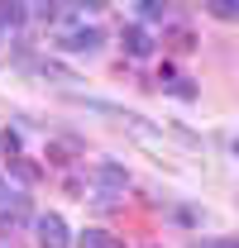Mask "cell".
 Returning a JSON list of instances; mask_svg holds the SVG:
<instances>
[{
  "mask_svg": "<svg viewBox=\"0 0 239 248\" xmlns=\"http://www.w3.org/2000/svg\"><path fill=\"white\" fill-rule=\"evenodd\" d=\"M0 148H5L10 157H19V134H15V129H5V134H0Z\"/></svg>",
  "mask_w": 239,
  "mask_h": 248,
  "instance_id": "cell-10",
  "label": "cell"
},
{
  "mask_svg": "<svg viewBox=\"0 0 239 248\" xmlns=\"http://www.w3.org/2000/svg\"><path fill=\"white\" fill-rule=\"evenodd\" d=\"M10 172L19 182H38V162H29V157H10Z\"/></svg>",
  "mask_w": 239,
  "mask_h": 248,
  "instance_id": "cell-7",
  "label": "cell"
},
{
  "mask_svg": "<svg viewBox=\"0 0 239 248\" xmlns=\"http://www.w3.org/2000/svg\"><path fill=\"white\" fill-rule=\"evenodd\" d=\"M139 15H144V19H163V5H158V0H139Z\"/></svg>",
  "mask_w": 239,
  "mask_h": 248,
  "instance_id": "cell-11",
  "label": "cell"
},
{
  "mask_svg": "<svg viewBox=\"0 0 239 248\" xmlns=\"http://www.w3.org/2000/svg\"><path fill=\"white\" fill-rule=\"evenodd\" d=\"M72 234H67V219L62 215H38V248H67Z\"/></svg>",
  "mask_w": 239,
  "mask_h": 248,
  "instance_id": "cell-2",
  "label": "cell"
},
{
  "mask_svg": "<svg viewBox=\"0 0 239 248\" xmlns=\"http://www.w3.org/2000/svg\"><path fill=\"white\" fill-rule=\"evenodd\" d=\"M58 43L67 53H96L101 48V29L96 24H67V29H58Z\"/></svg>",
  "mask_w": 239,
  "mask_h": 248,
  "instance_id": "cell-1",
  "label": "cell"
},
{
  "mask_svg": "<svg viewBox=\"0 0 239 248\" xmlns=\"http://www.w3.org/2000/svg\"><path fill=\"white\" fill-rule=\"evenodd\" d=\"M0 38H5V29H0Z\"/></svg>",
  "mask_w": 239,
  "mask_h": 248,
  "instance_id": "cell-14",
  "label": "cell"
},
{
  "mask_svg": "<svg viewBox=\"0 0 239 248\" xmlns=\"http://www.w3.org/2000/svg\"><path fill=\"white\" fill-rule=\"evenodd\" d=\"M172 48H182V53H187V48H191V33H187V29H172Z\"/></svg>",
  "mask_w": 239,
  "mask_h": 248,
  "instance_id": "cell-12",
  "label": "cell"
},
{
  "mask_svg": "<svg viewBox=\"0 0 239 248\" xmlns=\"http://www.w3.org/2000/svg\"><path fill=\"white\" fill-rule=\"evenodd\" d=\"M210 15L215 19H239V0H210Z\"/></svg>",
  "mask_w": 239,
  "mask_h": 248,
  "instance_id": "cell-9",
  "label": "cell"
},
{
  "mask_svg": "<svg viewBox=\"0 0 239 248\" xmlns=\"http://www.w3.org/2000/svg\"><path fill=\"white\" fill-rule=\"evenodd\" d=\"M24 219H29V196H19V191H0V224L15 229V224H24Z\"/></svg>",
  "mask_w": 239,
  "mask_h": 248,
  "instance_id": "cell-3",
  "label": "cell"
},
{
  "mask_svg": "<svg viewBox=\"0 0 239 248\" xmlns=\"http://www.w3.org/2000/svg\"><path fill=\"white\" fill-rule=\"evenodd\" d=\"M77 248H124L115 234H105V229H82L77 234Z\"/></svg>",
  "mask_w": 239,
  "mask_h": 248,
  "instance_id": "cell-6",
  "label": "cell"
},
{
  "mask_svg": "<svg viewBox=\"0 0 239 248\" xmlns=\"http://www.w3.org/2000/svg\"><path fill=\"white\" fill-rule=\"evenodd\" d=\"M168 91L177 95V100H196V86H191V77H172V81H168Z\"/></svg>",
  "mask_w": 239,
  "mask_h": 248,
  "instance_id": "cell-8",
  "label": "cell"
},
{
  "mask_svg": "<svg viewBox=\"0 0 239 248\" xmlns=\"http://www.w3.org/2000/svg\"><path fill=\"white\" fill-rule=\"evenodd\" d=\"M120 43H124V53H129V58H149V53H153V33L144 29V24H124Z\"/></svg>",
  "mask_w": 239,
  "mask_h": 248,
  "instance_id": "cell-4",
  "label": "cell"
},
{
  "mask_svg": "<svg viewBox=\"0 0 239 248\" xmlns=\"http://www.w3.org/2000/svg\"><path fill=\"white\" fill-rule=\"evenodd\" d=\"M96 186H101L105 196H120V191L129 186V172L115 167V162H101V167H96Z\"/></svg>",
  "mask_w": 239,
  "mask_h": 248,
  "instance_id": "cell-5",
  "label": "cell"
},
{
  "mask_svg": "<svg viewBox=\"0 0 239 248\" xmlns=\"http://www.w3.org/2000/svg\"><path fill=\"white\" fill-rule=\"evenodd\" d=\"M206 248H239V244H235V239H210Z\"/></svg>",
  "mask_w": 239,
  "mask_h": 248,
  "instance_id": "cell-13",
  "label": "cell"
}]
</instances>
